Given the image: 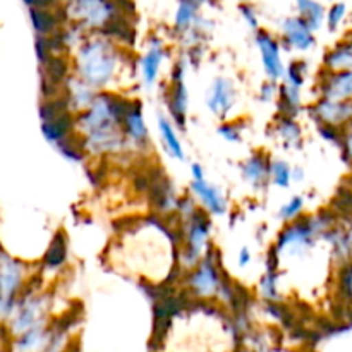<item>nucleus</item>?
Masks as SVG:
<instances>
[{
    "label": "nucleus",
    "mask_w": 352,
    "mask_h": 352,
    "mask_svg": "<svg viewBox=\"0 0 352 352\" xmlns=\"http://www.w3.org/2000/svg\"><path fill=\"white\" fill-rule=\"evenodd\" d=\"M344 14H346V6H344V3H337V6L330 10L329 23H330V28H332V30L340 23V19L344 17Z\"/></svg>",
    "instance_id": "aec40b11"
},
{
    "label": "nucleus",
    "mask_w": 352,
    "mask_h": 352,
    "mask_svg": "<svg viewBox=\"0 0 352 352\" xmlns=\"http://www.w3.org/2000/svg\"><path fill=\"white\" fill-rule=\"evenodd\" d=\"M65 258V248H64V243H62V239L58 237V241H55L54 244H52L50 251L47 253V258H45V261H47L48 265H54V267H57V265H60L62 261H64Z\"/></svg>",
    "instance_id": "dca6fc26"
},
{
    "label": "nucleus",
    "mask_w": 352,
    "mask_h": 352,
    "mask_svg": "<svg viewBox=\"0 0 352 352\" xmlns=\"http://www.w3.org/2000/svg\"><path fill=\"white\" fill-rule=\"evenodd\" d=\"M299 10L302 12V16L306 17V24L309 28H320L323 19V9L320 3L313 2V0H298Z\"/></svg>",
    "instance_id": "0eeeda50"
},
{
    "label": "nucleus",
    "mask_w": 352,
    "mask_h": 352,
    "mask_svg": "<svg viewBox=\"0 0 352 352\" xmlns=\"http://www.w3.org/2000/svg\"><path fill=\"white\" fill-rule=\"evenodd\" d=\"M349 153L352 155V136L349 138Z\"/></svg>",
    "instance_id": "393cba45"
},
{
    "label": "nucleus",
    "mask_w": 352,
    "mask_h": 352,
    "mask_svg": "<svg viewBox=\"0 0 352 352\" xmlns=\"http://www.w3.org/2000/svg\"><path fill=\"white\" fill-rule=\"evenodd\" d=\"M69 127V117L65 116H58L55 120H47L43 124V133L48 140L52 141H58L65 136Z\"/></svg>",
    "instance_id": "6e6552de"
},
{
    "label": "nucleus",
    "mask_w": 352,
    "mask_h": 352,
    "mask_svg": "<svg viewBox=\"0 0 352 352\" xmlns=\"http://www.w3.org/2000/svg\"><path fill=\"white\" fill-rule=\"evenodd\" d=\"M31 19H33L36 31H40V33H47L54 28V17L45 10H31Z\"/></svg>",
    "instance_id": "4468645a"
},
{
    "label": "nucleus",
    "mask_w": 352,
    "mask_h": 352,
    "mask_svg": "<svg viewBox=\"0 0 352 352\" xmlns=\"http://www.w3.org/2000/svg\"><path fill=\"white\" fill-rule=\"evenodd\" d=\"M301 206H302V199L296 198L291 205H287L284 210H282V217H284V219H291V217H294L296 213L301 210Z\"/></svg>",
    "instance_id": "412c9836"
},
{
    "label": "nucleus",
    "mask_w": 352,
    "mask_h": 352,
    "mask_svg": "<svg viewBox=\"0 0 352 352\" xmlns=\"http://www.w3.org/2000/svg\"><path fill=\"white\" fill-rule=\"evenodd\" d=\"M81 58H85L81 71L86 78L93 82H105L112 74L113 60L109 52H105L103 43H91L81 52Z\"/></svg>",
    "instance_id": "f257e3e1"
},
{
    "label": "nucleus",
    "mask_w": 352,
    "mask_h": 352,
    "mask_svg": "<svg viewBox=\"0 0 352 352\" xmlns=\"http://www.w3.org/2000/svg\"><path fill=\"white\" fill-rule=\"evenodd\" d=\"M285 36L291 41L294 47L298 48H308L313 45V36L308 30V24L301 19H287L284 24Z\"/></svg>",
    "instance_id": "7ed1b4c3"
},
{
    "label": "nucleus",
    "mask_w": 352,
    "mask_h": 352,
    "mask_svg": "<svg viewBox=\"0 0 352 352\" xmlns=\"http://www.w3.org/2000/svg\"><path fill=\"white\" fill-rule=\"evenodd\" d=\"M261 175H263V165H261L260 158H253V160L246 165V177L250 179V181L256 182L260 181Z\"/></svg>",
    "instance_id": "a211bd4d"
},
{
    "label": "nucleus",
    "mask_w": 352,
    "mask_h": 352,
    "mask_svg": "<svg viewBox=\"0 0 352 352\" xmlns=\"http://www.w3.org/2000/svg\"><path fill=\"white\" fill-rule=\"evenodd\" d=\"M74 14L85 17L89 24H102L110 14V6L105 0H76Z\"/></svg>",
    "instance_id": "f03ea898"
},
{
    "label": "nucleus",
    "mask_w": 352,
    "mask_h": 352,
    "mask_svg": "<svg viewBox=\"0 0 352 352\" xmlns=\"http://www.w3.org/2000/svg\"><path fill=\"white\" fill-rule=\"evenodd\" d=\"M243 12H244V16H246V19H250L251 26L256 28V19H254V16H253V10H251L250 7H243Z\"/></svg>",
    "instance_id": "4be33fe9"
},
{
    "label": "nucleus",
    "mask_w": 352,
    "mask_h": 352,
    "mask_svg": "<svg viewBox=\"0 0 352 352\" xmlns=\"http://www.w3.org/2000/svg\"><path fill=\"white\" fill-rule=\"evenodd\" d=\"M232 91H230V86L229 82L223 81V79H219L215 85V88H213V95L212 98H210V107H212V110H215V112H227L230 107V103H232Z\"/></svg>",
    "instance_id": "39448f33"
},
{
    "label": "nucleus",
    "mask_w": 352,
    "mask_h": 352,
    "mask_svg": "<svg viewBox=\"0 0 352 352\" xmlns=\"http://www.w3.org/2000/svg\"><path fill=\"white\" fill-rule=\"evenodd\" d=\"M351 246H352V234H351Z\"/></svg>",
    "instance_id": "a878e982"
},
{
    "label": "nucleus",
    "mask_w": 352,
    "mask_h": 352,
    "mask_svg": "<svg viewBox=\"0 0 352 352\" xmlns=\"http://www.w3.org/2000/svg\"><path fill=\"white\" fill-rule=\"evenodd\" d=\"M126 120H127V127H129L131 134H133L136 140H144V138H146V129H144V124L140 116V110L134 109L133 112L127 116Z\"/></svg>",
    "instance_id": "ddd939ff"
},
{
    "label": "nucleus",
    "mask_w": 352,
    "mask_h": 352,
    "mask_svg": "<svg viewBox=\"0 0 352 352\" xmlns=\"http://www.w3.org/2000/svg\"><path fill=\"white\" fill-rule=\"evenodd\" d=\"M248 261H250V253H248V251L244 250L243 254H241V265H246Z\"/></svg>",
    "instance_id": "b1692460"
},
{
    "label": "nucleus",
    "mask_w": 352,
    "mask_h": 352,
    "mask_svg": "<svg viewBox=\"0 0 352 352\" xmlns=\"http://www.w3.org/2000/svg\"><path fill=\"white\" fill-rule=\"evenodd\" d=\"M329 64H332L337 69H352V50L336 52L332 58L329 57Z\"/></svg>",
    "instance_id": "f3484780"
},
{
    "label": "nucleus",
    "mask_w": 352,
    "mask_h": 352,
    "mask_svg": "<svg viewBox=\"0 0 352 352\" xmlns=\"http://www.w3.org/2000/svg\"><path fill=\"white\" fill-rule=\"evenodd\" d=\"M196 0H182L181 6H179V10H177V24L179 26H186V24H189V21L192 19V16H195V10H196Z\"/></svg>",
    "instance_id": "2eb2a0df"
},
{
    "label": "nucleus",
    "mask_w": 352,
    "mask_h": 352,
    "mask_svg": "<svg viewBox=\"0 0 352 352\" xmlns=\"http://www.w3.org/2000/svg\"><path fill=\"white\" fill-rule=\"evenodd\" d=\"M258 43H260L261 54H263V62L267 65V71L272 78H278L282 74V64L278 58V50L275 41L267 34H260L258 36Z\"/></svg>",
    "instance_id": "20e7f679"
},
{
    "label": "nucleus",
    "mask_w": 352,
    "mask_h": 352,
    "mask_svg": "<svg viewBox=\"0 0 352 352\" xmlns=\"http://www.w3.org/2000/svg\"><path fill=\"white\" fill-rule=\"evenodd\" d=\"M160 129H162V134H164V140L167 141L168 148L172 150V153L175 155V157L182 158V150H181V143H179V140L175 138V133L172 131L170 124L167 122L165 119H160Z\"/></svg>",
    "instance_id": "f8f14e48"
},
{
    "label": "nucleus",
    "mask_w": 352,
    "mask_h": 352,
    "mask_svg": "<svg viewBox=\"0 0 352 352\" xmlns=\"http://www.w3.org/2000/svg\"><path fill=\"white\" fill-rule=\"evenodd\" d=\"M192 172H195V175H196V182H201L203 181V170H201V167H199V165H192Z\"/></svg>",
    "instance_id": "5701e85b"
},
{
    "label": "nucleus",
    "mask_w": 352,
    "mask_h": 352,
    "mask_svg": "<svg viewBox=\"0 0 352 352\" xmlns=\"http://www.w3.org/2000/svg\"><path fill=\"white\" fill-rule=\"evenodd\" d=\"M192 284L198 289L199 292H210L213 287H215V274L210 267H203L198 274L192 278Z\"/></svg>",
    "instance_id": "9b49d317"
},
{
    "label": "nucleus",
    "mask_w": 352,
    "mask_h": 352,
    "mask_svg": "<svg viewBox=\"0 0 352 352\" xmlns=\"http://www.w3.org/2000/svg\"><path fill=\"white\" fill-rule=\"evenodd\" d=\"M192 189H195V191L201 196V199L206 203V205H208L210 210H213V212H217V213H223V210H226V203H223V199L220 198V195L217 189H213L212 186L205 184L203 181L195 182V184H192Z\"/></svg>",
    "instance_id": "423d86ee"
},
{
    "label": "nucleus",
    "mask_w": 352,
    "mask_h": 352,
    "mask_svg": "<svg viewBox=\"0 0 352 352\" xmlns=\"http://www.w3.org/2000/svg\"><path fill=\"white\" fill-rule=\"evenodd\" d=\"M160 60H162V52L158 47L151 48V50L148 52L146 57H144L143 71H144V78H146L148 85H151V82L155 81V76H157L158 64H160Z\"/></svg>",
    "instance_id": "9d476101"
},
{
    "label": "nucleus",
    "mask_w": 352,
    "mask_h": 352,
    "mask_svg": "<svg viewBox=\"0 0 352 352\" xmlns=\"http://www.w3.org/2000/svg\"><path fill=\"white\" fill-rule=\"evenodd\" d=\"M329 96H332V98H347V96H352V72H346V74L333 79L332 85H330Z\"/></svg>",
    "instance_id": "1a4fd4ad"
},
{
    "label": "nucleus",
    "mask_w": 352,
    "mask_h": 352,
    "mask_svg": "<svg viewBox=\"0 0 352 352\" xmlns=\"http://www.w3.org/2000/svg\"><path fill=\"white\" fill-rule=\"evenodd\" d=\"M274 179L278 186H287L289 179H291L287 165L282 164V162H277V164L274 165Z\"/></svg>",
    "instance_id": "6ab92c4d"
}]
</instances>
